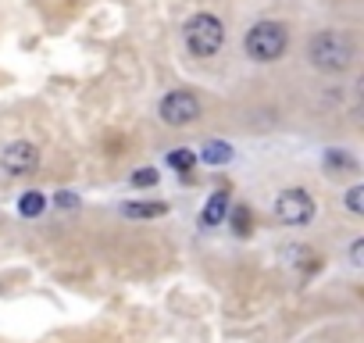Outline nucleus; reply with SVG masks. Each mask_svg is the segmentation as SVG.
I'll use <instances>...</instances> for the list:
<instances>
[{
	"label": "nucleus",
	"instance_id": "1",
	"mask_svg": "<svg viewBox=\"0 0 364 343\" xmlns=\"http://www.w3.org/2000/svg\"><path fill=\"white\" fill-rule=\"evenodd\" d=\"M353 61V40L339 29H325L311 40V65L321 72H343Z\"/></svg>",
	"mask_w": 364,
	"mask_h": 343
},
{
	"label": "nucleus",
	"instance_id": "2",
	"mask_svg": "<svg viewBox=\"0 0 364 343\" xmlns=\"http://www.w3.org/2000/svg\"><path fill=\"white\" fill-rule=\"evenodd\" d=\"M243 47H247V54H250L254 61L268 65V61H279V58L286 54V47H289V33H286L282 22H257V26L247 33Z\"/></svg>",
	"mask_w": 364,
	"mask_h": 343
},
{
	"label": "nucleus",
	"instance_id": "3",
	"mask_svg": "<svg viewBox=\"0 0 364 343\" xmlns=\"http://www.w3.org/2000/svg\"><path fill=\"white\" fill-rule=\"evenodd\" d=\"M225 43V26L215 15H193L186 22V47L197 58H215Z\"/></svg>",
	"mask_w": 364,
	"mask_h": 343
},
{
	"label": "nucleus",
	"instance_id": "4",
	"mask_svg": "<svg viewBox=\"0 0 364 343\" xmlns=\"http://www.w3.org/2000/svg\"><path fill=\"white\" fill-rule=\"evenodd\" d=\"M157 115H161L164 125L182 129V125H190V122L200 118V100H197L190 90H171V93H164V100L157 104Z\"/></svg>",
	"mask_w": 364,
	"mask_h": 343
},
{
	"label": "nucleus",
	"instance_id": "5",
	"mask_svg": "<svg viewBox=\"0 0 364 343\" xmlns=\"http://www.w3.org/2000/svg\"><path fill=\"white\" fill-rule=\"evenodd\" d=\"M275 218L282 226H307L314 218V197L307 190H296V186L282 190L275 197Z\"/></svg>",
	"mask_w": 364,
	"mask_h": 343
},
{
	"label": "nucleus",
	"instance_id": "6",
	"mask_svg": "<svg viewBox=\"0 0 364 343\" xmlns=\"http://www.w3.org/2000/svg\"><path fill=\"white\" fill-rule=\"evenodd\" d=\"M0 168H4L8 176H33V172L40 168V150H36V143H26V139L8 143L4 154H0Z\"/></svg>",
	"mask_w": 364,
	"mask_h": 343
},
{
	"label": "nucleus",
	"instance_id": "7",
	"mask_svg": "<svg viewBox=\"0 0 364 343\" xmlns=\"http://www.w3.org/2000/svg\"><path fill=\"white\" fill-rule=\"evenodd\" d=\"M122 215L125 218H161L168 215V204L164 201H129L122 204Z\"/></svg>",
	"mask_w": 364,
	"mask_h": 343
},
{
	"label": "nucleus",
	"instance_id": "8",
	"mask_svg": "<svg viewBox=\"0 0 364 343\" xmlns=\"http://www.w3.org/2000/svg\"><path fill=\"white\" fill-rule=\"evenodd\" d=\"M225 215H229V197H225V194H211V201L204 204L200 222H204V226H222Z\"/></svg>",
	"mask_w": 364,
	"mask_h": 343
},
{
	"label": "nucleus",
	"instance_id": "9",
	"mask_svg": "<svg viewBox=\"0 0 364 343\" xmlns=\"http://www.w3.org/2000/svg\"><path fill=\"white\" fill-rule=\"evenodd\" d=\"M43 211H47V197H43L40 190L22 194V201H18V215H22V218H40Z\"/></svg>",
	"mask_w": 364,
	"mask_h": 343
},
{
	"label": "nucleus",
	"instance_id": "10",
	"mask_svg": "<svg viewBox=\"0 0 364 343\" xmlns=\"http://www.w3.org/2000/svg\"><path fill=\"white\" fill-rule=\"evenodd\" d=\"M204 161L208 164H229L232 161V147L225 139H208L204 143Z\"/></svg>",
	"mask_w": 364,
	"mask_h": 343
},
{
	"label": "nucleus",
	"instance_id": "11",
	"mask_svg": "<svg viewBox=\"0 0 364 343\" xmlns=\"http://www.w3.org/2000/svg\"><path fill=\"white\" fill-rule=\"evenodd\" d=\"M168 164L178 168V172H193L197 157H193V150H171V154H168Z\"/></svg>",
	"mask_w": 364,
	"mask_h": 343
},
{
	"label": "nucleus",
	"instance_id": "12",
	"mask_svg": "<svg viewBox=\"0 0 364 343\" xmlns=\"http://www.w3.org/2000/svg\"><path fill=\"white\" fill-rule=\"evenodd\" d=\"M346 211H353V215L364 211V186H350L346 190Z\"/></svg>",
	"mask_w": 364,
	"mask_h": 343
},
{
	"label": "nucleus",
	"instance_id": "13",
	"mask_svg": "<svg viewBox=\"0 0 364 343\" xmlns=\"http://www.w3.org/2000/svg\"><path fill=\"white\" fill-rule=\"evenodd\" d=\"M157 183V168H139V172H132V186H154Z\"/></svg>",
	"mask_w": 364,
	"mask_h": 343
},
{
	"label": "nucleus",
	"instance_id": "14",
	"mask_svg": "<svg viewBox=\"0 0 364 343\" xmlns=\"http://www.w3.org/2000/svg\"><path fill=\"white\" fill-rule=\"evenodd\" d=\"M232 226H236V233H240V236H247V233H250V215H247V208H240V211L232 215Z\"/></svg>",
	"mask_w": 364,
	"mask_h": 343
},
{
	"label": "nucleus",
	"instance_id": "15",
	"mask_svg": "<svg viewBox=\"0 0 364 343\" xmlns=\"http://www.w3.org/2000/svg\"><path fill=\"white\" fill-rule=\"evenodd\" d=\"M350 265H353V268L364 265V240H353V243H350Z\"/></svg>",
	"mask_w": 364,
	"mask_h": 343
},
{
	"label": "nucleus",
	"instance_id": "16",
	"mask_svg": "<svg viewBox=\"0 0 364 343\" xmlns=\"http://www.w3.org/2000/svg\"><path fill=\"white\" fill-rule=\"evenodd\" d=\"M54 204H58V208H75V204H79V197H75L72 190H61V194L54 197Z\"/></svg>",
	"mask_w": 364,
	"mask_h": 343
}]
</instances>
